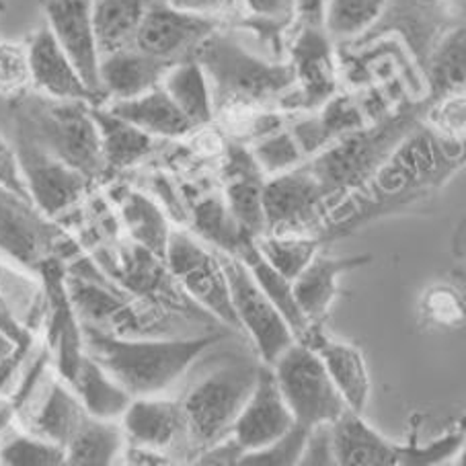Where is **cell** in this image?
<instances>
[{
  "instance_id": "4316f807",
  "label": "cell",
  "mask_w": 466,
  "mask_h": 466,
  "mask_svg": "<svg viewBox=\"0 0 466 466\" xmlns=\"http://www.w3.org/2000/svg\"><path fill=\"white\" fill-rule=\"evenodd\" d=\"M232 255H237L238 259L247 265V269L253 273L257 284L263 288V292L269 296V300L276 304V309L279 312H282L286 323L292 329L296 341L307 339L310 329L317 325H310L309 320L304 319L299 304H296L290 279L284 278L282 273L273 269L271 265L265 261V257L259 253V248L255 247V240L251 237H245L243 243L237 247V251Z\"/></svg>"
},
{
  "instance_id": "60d3db41",
  "label": "cell",
  "mask_w": 466,
  "mask_h": 466,
  "mask_svg": "<svg viewBox=\"0 0 466 466\" xmlns=\"http://www.w3.org/2000/svg\"><path fill=\"white\" fill-rule=\"evenodd\" d=\"M0 187L31 202L25 177H23V171H21L17 150H15L13 144L5 138L3 134H0Z\"/></svg>"
},
{
  "instance_id": "e0dca14e",
  "label": "cell",
  "mask_w": 466,
  "mask_h": 466,
  "mask_svg": "<svg viewBox=\"0 0 466 466\" xmlns=\"http://www.w3.org/2000/svg\"><path fill=\"white\" fill-rule=\"evenodd\" d=\"M126 444L165 452L185 436L181 403L171 399L134 397L119 417Z\"/></svg>"
},
{
  "instance_id": "d590c367",
  "label": "cell",
  "mask_w": 466,
  "mask_h": 466,
  "mask_svg": "<svg viewBox=\"0 0 466 466\" xmlns=\"http://www.w3.org/2000/svg\"><path fill=\"white\" fill-rule=\"evenodd\" d=\"M196 230L206 240H210L224 253H235L237 247L243 243L247 237L243 230L238 228L237 220L232 218L227 202L222 199H206V202L196 206Z\"/></svg>"
},
{
  "instance_id": "4fadbf2b",
  "label": "cell",
  "mask_w": 466,
  "mask_h": 466,
  "mask_svg": "<svg viewBox=\"0 0 466 466\" xmlns=\"http://www.w3.org/2000/svg\"><path fill=\"white\" fill-rule=\"evenodd\" d=\"M294 423V415L278 389L271 366L261 361L255 387L232 425L230 438L243 452H251L282 438Z\"/></svg>"
},
{
  "instance_id": "4dcf8cb0",
  "label": "cell",
  "mask_w": 466,
  "mask_h": 466,
  "mask_svg": "<svg viewBox=\"0 0 466 466\" xmlns=\"http://www.w3.org/2000/svg\"><path fill=\"white\" fill-rule=\"evenodd\" d=\"M389 0H327L323 29L331 39H353L374 25Z\"/></svg>"
},
{
  "instance_id": "7a4b0ae2",
  "label": "cell",
  "mask_w": 466,
  "mask_h": 466,
  "mask_svg": "<svg viewBox=\"0 0 466 466\" xmlns=\"http://www.w3.org/2000/svg\"><path fill=\"white\" fill-rule=\"evenodd\" d=\"M91 107L86 101H60L39 95L21 106L17 134L93 181L106 173V163Z\"/></svg>"
},
{
  "instance_id": "83f0119b",
  "label": "cell",
  "mask_w": 466,
  "mask_h": 466,
  "mask_svg": "<svg viewBox=\"0 0 466 466\" xmlns=\"http://www.w3.org/2000/svg\"><path fill=\"white\" fill-rule=\"evenodd\" d=\"M160 86L165 88L168 97L175 101V106L183 111V116L196 127L212 122V86L204 66L196 58L175 62L167 70Z\"/></svg>"
},
{
  "instance_id": "f6af8a7d",
  "label": "cell",
  "mask_w": 466,
  "mask_h": 466,
  "mask_svg": "<svg viewBox=\"0 0 466 466\" xmlns=\"http://www.w3.org/2000/svg\"><path fill=\"white\" fill-rule=\"evenodd\" d=\"M430 312L436 317L438 323L450 325L461 315V307H458L452 292H446L440 288V290L431 292L430 296Z\"/></svg>"
},
{
  "instance_id": "ee69618b",
  "label": "cell",
  "mask_w": 466,
  "mask_h": 466,
  "mask_svg": "<svg viewBox=\"0 0 466 466\" xmlns=\"http://www.w3.org/2000/svg\"><path fill=\"white\" fill-rule=\"evenodd\" d=\"M438 127L448 136H454L458 140V134L462 136L464 130V99L462 95H450L444 97L440 106V117Z\"/></svg>"
},
{
  "instance_id": "30bf717a",
  "label": "cell",
  "mask_w": 466,
  "mask_h": 466,
  "mask_svg": "<svg viewBox=\"0 0 466 466\" xmlns=\"http://www.w3.org/2000/svg\"><path fill=\"white\" fill-rule=\"evenodd\" d=\"M15 150H17L31 202L46 218L56 220L70 208H75L80 198L86 196L88 185H91L86 175L52 157L25 136L17 134Z\"/></svg>"
},
{
  "instance_id": "2e32d148",
  "label": "cell",
  "mask_w": 466,
  "mask_h": 466,
  "mask_svg": "<svg viewBox=\"0 0 466 466\" xmlns=\"http://www.w3.org/2000/svg\"><path fill=\"white\" fill-rule=\"evenodd\" d=\"M31 86L39 95L60 101H86L91 106H101V99L85 85L75 64L66 52L56 42L52 31L46 27L37 29L27 44Z\"/></svg>"
},
{
  "instance_id": "bcb514c9",
  "label": "cell",
  "mask_w": 466,
  "mask_h": 466,
  "mask_svg": "<svg viewBox=\"0 0 466 466\" xmlns=\"http://www.w3.org/2000/svg\"><path fill=\"white\" fill-rule=\"evenodd\" d=\"M327 0H296L300 27H323Z\"/></svg>"
},
{
  "instance_id": "e575fe53",
  "label": "cell",
  "mask_w": 466,
  "mask_h": 466,
  "mask_svg": "<svg viewBox=\"0 0 466 466\" xmlns=\"http://www.w3.org/2000/svg\"><path fill=\"white\" fill-rule=\"evenodd\" d=\"M431 85L441 99L462 95L464 88V27H456L441 39L431 60Z\"/></svg>"
},
{
  "instance_id": "52a82bcc",
  "label": "cell",
  "mask_w": 466,
  "mask_h": 466,
  "mask_svg": "<svg viewBox=\"0 0 466 466\" xmlns=\"http://www.w3.org/2000/svg\"><path fill=\"white\" fill-rule=\"evenodd\" d=\"M405 122L384 124L374 130H360L341 136L335 147L327 148L315 163L309 167L317 179L323 185L327 194L341 189L345 185L366 179L370 173L379 171V167L387 160L392 148L403 140Z\"/></svg>"
},
{
  "instance_id": "7c38bea8",
  "label": "cell",
  "mask_w": 466,
  "mask_h": 466,
  "mask_svg": "<svg viewBox=\"0 0 466 466\" xmlns=\"http://www.w3.org/2000/svg\"><path fill=\"white\" fill-rule=\"evenodd\" d=\"M46 21L85 85L103 103L99 86L101 54L93 27V0H46Z\"/></svg>"
},
{
  "instance_id": "44dd1931",
  "label": "cell",
  "mask_w": 466,
  "mask_h": 466,
  "mask_svg": "<svg viewBox=\"0 0 466 466\" xmlns=\"http://www.w3.org/2000/svg\"><path fill=\"white\" fill-rule=\"evenodd\" d=\"M171 62L152 58L136 47L101 56L99 86L103 103L132 99L163 83Z\"/></svg>"
},
{
  "instance_id": "603a6c76",
  "label": "cell",
  "mask_w": 466,
  "mask_h": 466,
  "mask_svg": "<svg viewBox=\"0 0 466 466\" xmlns=\"http://www.w3.org/2000/svg\"><path fill=\"white\" fill-rule=\"evenodd\" d=\"M111 114L124 117L126 122L140 127L152 138H181V136L196 130V126L183 116V111L175 106L163 86H155L150 91L132 99L107 101L103 103Z\"/></svg>"
},
{
  "instance_id": "5b68a950",
  "label": "cell",
  "mask_w": 466,
  "mask_h": 466,
  "mask_svg": "<svg viewBox=\"0 0 466 466\" xmlns=\"http://www.w3.org/2000/svg\"><path fill=\"white\" fill-rule=\"evenodd\" d=\"M271 370L299 425L315 428L320 423H333L348 409L325 364L310 345L302 341L288 345L273 361Z\"/></svg>"
},
{
  "instance_id": "277c9868",
  "label": "cell",
  "mask_w": 466,
  "mask_h": 466,
  "mask_svg": "<svg viewBox=\"0 0 466 466\" xmlns=\"http://www.w3.org/2000/svg\"><path fill=\"white\" fill-rule=\"evenodd\" d=\"M259 364L232 361L199 380L181 400L185 438L204 452L230 436L240 409L257 382Z\"/></svg>"
},
{
  "instance_id": "1f68e13d",
  "label": "cell",
  "mask_w": 466,
  "mask_h": 466,
  "mask_svg": "<svg viewBox=\"0 0 466 466\" xmlns=\"http://www.w3.org/2000/svg\"><path fill=\"white\" fill-rule=\"evenodd\" d=\"M0 464L6 466H60L66 464L64 448L29 433L13 430V423L0 433Z\"/></svg>"
},
{
  "instance_id": "f546056e",
  "label": "cell",
  "mask_w": 466,
  "mask_h": 466,
  "mask_svg": "<svg viewBox=\"0 0 466 466\" xmlns=\"http://www.w3.org/2000/svg\"><path fill=\"white\" fill-rule=\"evenodd\" d=\"M119 216L134 243L165 261L167 240L171 235L165 212L140 191H126L119 199Z\"/></svg>"
},
{
  "instance_id": "6da1fadb",
  "label": "cell",
  "mask_w": 466,
  "mask_h": 466,
  "mask_svg": "<svg viewBox=\"0 0 466 466\" xmlns=\"http://www.w3.org/2000/svg\"><path fill=\"white\" fill-rule=\"evenodd\" d=\"M222 335L191 339H140L83 325L85 353L134 397L163 395L187 372L196 358Z\"/></svg>"
},
{
  "instance_id": "7402d4cb",
  "label": "cell",
  "mask_w": 466,
  "mask_h": 466,
  "mask_svg": "<svg viewBox=\"0 0 466 466\" xmlns=\"http://www.w3.org/2000/svg\"><path fill=\"white\" fill-rule=\"evenodd\" d=\"M228 187H227V202L232 218L237 220L238 228L247 237H261L268 235V222H265L263 212V173L257 167L253 155L232 148L230 163H228Z\"/></svg>"
},
{
  "instance_id": "ffe728a7",
  "label": "cell",
  "mask_w": 466,
  "mask_h": 466,
  "mask_svg": "<svg viewBox=\"0 0 466 466\" xmlns=\"http://www.w3.org/2000/svg\"><path fill=\"white\" fill-rule=\"evenodd\" d=\"M331 441L335 464L341 466H397L400 461V446L351 409H345L331 423Z\"/></svg>"
},
{
  "instance_id": "8d00e7d4",
  "label": "cell",
  "mask_w": 466,
  "mask_h": 466,
  "mask_svg": "<svg viewBox=\"0 0 466 466\" xmlns=\"http://www.w3.org/2000/svg\"><path fill=\"white\" fill-rule=\"evenodd\" d=\"M309 428L294 423L282 438H278L271 444L263 446L251 452H243L238 458L240 466H292L300 464V458L307 444Z\"/></svg>"
},
{
  "instance_id": "8992f818",
  "label": "cell",
  "mask_w": 466,
  "mask_h": 466,
  "mask_svg": "<svg viewBox=\"0 0 466 466\" xmlns=\"http://www.w3.org/2000/svg\"><path fill=\"white\" fill-rule=\"evenodd\" d=\"M218 259L227 276L238 329H245L259 351L261 361L271 366L279 353L296 341L292 329L237 255L218 253Z\"/></svg>"
},
{
  "instance_id": "cb8c5ba5",
  "label": "cell",
  "mask_w": 466,
  "mask_h": 466,
  "mask_svg": "<svg viewBox=\"0 0 466 466\" xmlns=\"http://www.w3.org/2000/svg\"><path fill=\"white\" fill-rule=\"evenodd\" d=\"M124 448L126 436L119 420H101L86 413L64 446V454L66 464L107 466L122 458Z\"/></svg>"
},
{
  "instance_id": "d4e9b609",
  "label": "cell",
  "mask_w": 466,
  "mask_h": 466,
  "mask_svg": "<svg viewBox=\"0 0 466 466\" xmlns=\"http://www.w3.org/2000/svg\"><path fill=\"white\" fill-rule=\"evenodd\" d=\"M93 117L99 127L101 138V152L103 163H106V171H124L136 163L147 158L152 148H155V138L150 134L142 132L140 127L126 122L124 117L103 106H93Z\"/></svg>"
},
{
  "instance_id": "836d02e7",
  "label": "cell",
  "mask_w": 466,
  "mask_h": 466,
  "mask_svg": "<svg viewBox=\"0 0 466 466\" xmlns=\"http://www.w3.org/2000/svg\"><path fill=\"white\" fill-rule=\"evenodd\" d=\"M240 6L247 15L245 25L273 47H279L284 31L299 21L296 0H240Z\"/></svg>"
},
{
  "instance_id": "f1b7e54d",
  "label": "cell",
  "mask_w": 466,
  "mask_h": 466,
  "mask_svg": "<svg viewBox=\"0 0 466 466\" xmlns=\"http://www.w3.org/2000/svg\"><path fill=\"white\" fill-rule=\"evenodd\" d=\"M150 0H93V27L99 54L134 47V37Z\"/></svg>"
},
{
  "instance_id": "8fae6325",
  "label": "cell",
  "mask_w": 466,
  "mask_h": 466,
  "mask_svg": "<svg viewBox=\"0 0 466 466\" xmlns=\"http://www.w3.org/2000/svg\"><path fill=\"white\" fill-rule=\"evenodd\" d=\"M218 31V23L183 13L165 0H150L136 31L134 47L152 58L181 62L194 58L198 47Z\"/></svg>"
},
{
  "instance_id": "484cf974",
  "label": "cell",
  "mask_w": 466,
  "mask_h": 466,
  "mask_svg": "<svg viewBox=\"0 0 466 466\" xmlns=\"http://www.w3.org/2000/svg\"><path fill=\"white\" fill-rule=\"evenodd\" d=\"M68 384L76 392L85 411L101 420H119L132 400L130 392L86 353Z\"/></svg>"
},
{
  "instance_id": "9c48e42d",
  "label": "cell",
  "mask_w": 466,
  "mask_h": 466,
  "mask_svg": "<svg viewBox=\"0 0 466 466\" xmlns=\"http://www.w3.org/2000/svg\"><path fill=\"white\" fill-rule=\"evenodd\" d=\"M62 230L19 196L0 187V257L37 271L52 259Z\"/></svg>"
},
{
  "instance_id": "74e56055",
  "label": "cell",
  "mask_w": 466,
  "mask_h": 466,
  "mask_svg": "<svg viewBox=\"0 0 466 466\" xmlns=\"http://www.w3.org/2000/svg\"><path fill=\"white\" fill-rule=\"evenodd\" d=\"M251 155L257 167L261 168V173L278 175L282 171H288V168L299 167L304 152L300 148V144L296 142L292 132H279L265 136V138L257 144Z\"/></svg>"
},
{
  "instance_id": "5bb4252c",
  "label": "cell",
  "mask_w": 466,
  "mask_h": 466,
  "mask_svg": "<svg viewBox=\"0 0 466 466\" xmlns=\"http://www.w3.org/2000/svg\"><path fill=\"white\" fill-rule=\"evenodd\" d=\"M327 191L309 165H299L263 181V212L268 232L284 235L310 220Z\"/></svg>"
},
{
  "instance_id": "b9f144b4",
  "label": "cell",
  "mask_w": 466,
  "mask_h": 466,
  "mask_svg": "<svg viewBox=\"0 0 466 466\" xmlns=\"http://www.w3.org/2000/svg\"><path fill=\"white\" fill-rule=\"evenodd\" d=\"M165 3L183 13L198 15V17L212 19L216 23L232 17L240 9V0H165Z\"/></svg>"
},
{
  "instance_id": "7bdbcfd3",
  "label": "cell",
  "mask_w": 466,
  "mask_h": 466,
  "mask_svg": "<svg viewBox=\"0 0 466 466\" xmlns=\"http://www.w3.org/2000/svg\"><path fill=\"white\" fill-rule=\"evenodd\" d=\"M300 464H335L331 423H320L315 425V428H309Z\"/></svg>"
},
{
  "instance_id": "ac0fdd59",
  "label": "cell",
  "mask_w": 466,
  "mask_h": 466,
  "mask_svg": "<svg viewBox=\"0 0 466 466\" xmlns=\"http://www.w3.org/2000/svg\"><path fill=\"white\" fill-rule=\"evenodd\" d=\"M372 255L329 257L317 253L302 273L292 282V292L300 312L310 325H319L327 317L339 292V278L351 269L364 268Z\"/></svg>"
},
{
  "instance_id": "d6986e66",
  "label": "cell",
  "mask_w": 466,
  "mask_h": 466,
  "mask_svg": "<svg viewBox=\"0 0 466 466\" xmlns=\"http://www.w3.org/2000/svg\"><path fill=\"white\" fill-rule=\"evenodd\" d=\"M302 343L310 345L317 351L337 390L341 392L348 409L364 415L370 403L372 382H370L368 366L361 351L353 348L351 343L331 339V337L320 333L317 327L310 329V333Z\"/></svg>"
},
{
  "instance_id": "3957f363",
  "label": "cell",
  "mask_w": 466,
  "mask_h": 466,
  "mask_svg": "<svg viewBox=\"0 0 466 466\" xmlns=\"http://www.w3.org/2000/svg\"><path fill=\"white\" fill-rule=\"evenodd\" d=\"M194 58L202 64L210 80L214 106L268 101L282 97L294 86L292 64L265 62L220 34L208 37Z\"/></svg>"
},
{
  "instance_id": "9a60e30c",
  "label": "cell",
  "mask_w": 466,
  "mask_h": 466,
  "mask_svg": "<svg viewBox=\"0 0 466 466\" xmlns=\"http://www.w3.org/2000/svg\"><path fill=\"white\" fill-rule=\"evenodd\" d=\"M292 70L296 91L294 107L315 109L333 97L337 70L331 37L323 27H302L292 44Z\"/></svg>"
},
{
  "instance_id": "d6a6232c",
  "label": "cell",
  "mask_w": 466,
  "mask_h": 466,
  "mask_svg": "<svg viewBox=\"0 0 466 466\" xmlns=\"http://www.w3.org/2000/svg\"><path fill=\"white\" fill-rule=\"evenodd\" d=\"M255 247L265 257L273 269L294 282L302 269L319 253V243L315 238H304L294 235H261L255 237Z\"/></svg>"
},
{
  "instance_id": "f35d334b",
  "label": "cell",
  "mask_w": 466,
  "mask_h": 466,
  "mask_svg": "<svg viewBox=\"0 0 466 466\" xmlns=\"http://www.w3.org/2000/svg\"><path fill=\"white\" fill-rule=\"evenodd\" d=\"M31 86L27 46L19 42H0V95L23 97Z\"/></svg>"
},
{
  "instance_id": "ab89813d",
  "label": "cell",
  "mask_w": 466,
  "mask_h": 466,
  "mask_svg": "<svg viewBox=\"0 0 466 466\" xmlns=\"http://www.w3.org/2000/svg\"><path fill=\"white\" fill-rule=\"evenodd\" d=\"M464 436L462 433H452V436H446L444 440L431 441L428 448H405L400 446V461L399 464H409V466H423V464H438L444 462L446 458L454 456L458 448L462 446Z\"/></svg>"
},
{
  "instance_id": "ba28073f",
  "label": "cell",
  "mask_w": 466,
  "mask_h": 466,
  "mask_svg": "<svg viewBox=\"0 0 466 466\" xmlns=\"http://www.w3.org/2000/svg\"><path fill=\"white\" fill-rule=\"evenodd\" d=\"M165 263L189 296H194L206 310L218 317L224 325L238 329L228 296V282L227 276H224L218 253L208 251L187 232L171 230L167 240Z\"/></svg>"
}]
</instances>
